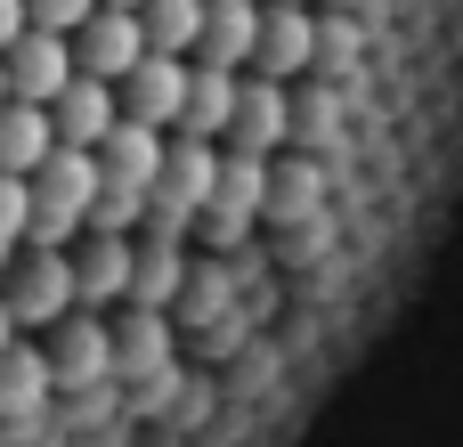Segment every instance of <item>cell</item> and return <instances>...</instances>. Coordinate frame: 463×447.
Segmentation results:
<instances>
[{
  "mask_svg": "<svg viewBox=\"0 0 463 447\" xmlns=\"http://www.w3.org/2000/svg\"><path fill=\"white\" fill-rule=\"evenodd\" d=\"M0 301H8V318H16V334H24V326L49 334L65 309H81V301H73V261H65V252H16L8 277H0Z\"/></svg>",
  "mask_w": 463,
  "mask_h": 447,
  "instance_id": "1",
  "label": "cell"
},
{
  "mask_svg": "<svg viewBox=\"0 0 463 447\" xmlns=\"http://www.w3.org/2000/svg\"><path fill=\"white\" fill-rule=\"evenodd\" d=\"M41 358H49L57 399H73L81 383H114V342H106V318H98V309H65V318L41 334Z\"/></svg>",
  "mask_w": 463,
  "mask_h": 447,
  "instance_id": "2",
  "label": "cell"
},
{
  "mask_svg": "<svg viewBox=\"0 0 463 447\" xmlns=\"http://www.w3.org/2000/svg\"><path fill=\"white\" fill-rule=\"evenodd\" d=\"M65 49H73V73H90V81H122L138 57H146V33H138V16L130 8H90L73 33H65Z\"/></svg>",
  "mask_w": 463,
  "mask_h": 447,
  "instance_id": "3",
  "label": "cell"
},
{
  "mask_svg": "<svg viewBox=\"0 0 463 447\" xmlns=\"http://www.w3.org/2000/svg\"><path fill=\"white\" fill-rule=\"evenodd\" d=\"M0 81H8V98H24V106H49L65 81H73V49H65V33H16L8 49H0Z\"/></svg>",
  "mask_w": 463,
  "mask_h": 447,
  "instance_id": "4",
  "label": "cell"
},
{
  "mask_svg": "<svg viewBox=\"0 0 463 447\" xmlns=\"http://www.w3.org/2000/svg\"><path fill=\"white\" fill-rule=\"evenodd\" d=\"M179 98H187V57H138L114 81V114L122 122H146V130H171L179 122Z\"/></svg>",
  "mask_w": 463,
  "mask_h": 447,
  "instance_id": "5",
  "label": "cell"
},
{
  "mask_svg": "<svg viewBox=\"0 0 463 447\" xmlns=\"http://www.w3.org/2000/svg\"><path fill=\"white\" fill-rule=\"evenodd\" d=\"M73 261V301L81 309H122L130 301V269H138V244L130 236H81V252H65Z\"/></svg>",
  "mask_w": 463,
  "mask_h": 447,
  "instance_id": "6",
  "label": "cell"
},
{
  "mask_svg": "<svg viewBox=\"0 0 463 447\" xmlns=\"http://www.w3.org/2000/svg\"><path fill=\"white\" fill-rule=\"evenodd\" d=\"M57 407V383H49V358L41 342H8L0 350V432H24Z\"/></svg>",
  "mask_w": 463,
  "mask_h": 447,
  "instance_id": "7",
  "label": "cell"
},
{
  "mask_svg": "<svg viewBox=\"0 0 463 447\" xmlns=\"http://www.w3.org/2000/svg\"><path fill=\"white\" fill-rule=\"evenodd\" d=\"M90 163H98V187H130V195H146L155 171H163V130H146V122H114V130L90 147Z\"/></svg>",
  "mask_w": 463,
  "mask_h": 447,
  "instance_id": "8",
  "label": "cell"
},
{
  "mask_svg": "<svg viewBox=\"0 0 463 447\" xmlns=\"http://www.w3.org/2000/svg\"><path fill=\"white\" fill-rule=\"evenodd\" d=\"M114 122H122V114H114V90L90 81V73H73V81L49 98V138H57V147H81V155H90Z\"/></svg>",
  "mask_w": 463,
  "mask_h": 447,
  "instance_id": "9",
  "label": "cell"
},
{
  "mask_svg": "<svg viewBox=\"0 0 463 447\" xmlns=\"http://www.w3.org/2000/svg\"><path fill=\"white\" fill-rule=\"evenodd\" d=\"M228 122H236V73H220V65H187V98H179L171 138H203V147H220Z\"/></svg>",
  "mask_w": 463,
  "mask_h": 447,
  "instance_id": "10",
  "label": "cell"
},
{
  "mask_svg": "<svg viewBox=\"0 0 463 447\" xmlns=\"http://www.w3.org/2000/svg\"><path fill=\"white\" fill-rule=\"evenodd\" d=\"M252 33H260V0H203V33H195V57H187V65L244 73V57H252Z\"/></svg>",
  "mask_w": 463,
  "mask_h": 447,
  "instance_id": "11",
  "label": "cell"
},
{
  "mask_svg": "<svg viewBox=\"0 0 463 447\" xmlns=\"http://www.w3.org/2000/svg\"><path fill=\"white\" fill-rule=\"evenodd\" d=\"M220 163H228L220 147H203V138H171V130H163V171H155V187L203 212V204H212V187H220Z\"/></svg>",
  "mask_w": 463,
  "mask_h": 447,
  "instance_id": "12",
  "label": "cell"
},
{
  "mask_svg": "<svg viewBox=\"0 0 463 447\" xmlns=\"http://www.w3.org/2000/svg\"><path fill=\"white\" fill-rule=\"evenodd\" d=\"M138 244V236H130ZM179 293H187V244H138V269H130V301L122 309H179Z\"/></svg>",
  "mask_w": 463,
  "mask_h": 447,
  "instance_id": "13",
  "label": "cell"
},
{
  "mask_svg": "<svg viewBox=\"0 0 463 447\" xmlns=\"http://www.w3.org/2000/svg\"><path fill=\"white\" fill-rule=\"evenodd\" d=\"M49 147H57V138H49V106L8 98V106H0V179H33Z\"/></svg>",
  "mask_w": 463,
  "mask_h": 447,
  "instance_id": "14",
  "label": "cell"
},
{
  "mask_svg": "<svg viewBox=\"0 0 463 447\" xmlns=\"http://www.w3.org/2000/svg\"><path fill=\"white\" fill-rule=\"evenodd\" d=\"M130 16H138V33H146V57H195L203 0H138Z\"/></svg>",
  "mask_w": 463,
  "mask_h": 447,
  "instance_id": "15",
  "label": "cell"
},
{
  "mask_svg": "<svg viewBox=\"0 0 463 447\" xmlns=\"http://www.w3.org/2000/svg\"><path fill=\"white\" fill-rule=\"evenodd\" d=\"M24 179H0V277H8V261L24 252Z\"/></svg>",
  "mask_w": 463,
  "mask_h": 447,
  "instance_id": "16",
  "label": "cell"
},
{
  "mask_svg": "<svg viewBox=\"0 0 463 447\" xmlns=\"http://www.w3.org/2000/svg\"><path fill=\"white\" fill-rule=\"evenodd\" d=\"M90 8H98V0H24V24H33V33H73Z\"/></svg>",
  "mask_w": 463,
  "mask_h": 447,
  "instance_id": "17",
  "label": "cell"
},
{
  "mask_svg": "<svg viewBox=\"0 0 463 447\" xmlns=\"http://www.w3.org/2000/svg\"><path fill=\"white\" fill-rule=\"evenodd\" d=\"M16 33H24V0H0V49H8Z\"/></svg>",
  "mask_w": 463,
  "mask_h": 447,
  "instance_id": "18",
  "label": "cell"
},
{
  "mask_svg": "<svg viewBox=\"0 0 463 447\" xmlns=\"http://www.w3.org/2000/svg\"><path fill=\"white\" fill-rule=\"evenodd\" d=\"M8 342H16V318H8V301H0V350H8Z\"/></svg>",
  "mask_w": 463,
  "mask_h": 447,
  "instance_id": "19",
  "label": "cell"
},
{
  "mask_svg": "<svg viewBox=\"0 0 463 447\" xmlns=\"http://www.w3.org/2000/svg\"><path fill=\"white\" fill-rule=\"evenodd\" d=\"M98 8H138V0H98Z\"/></svg>",
  "mask_w": 463,
  "mask_h": 447,
  "instance_id": "20",
  "label": "cell"
},
{
  "mask_svg": "<svg viewBox=\"0 0 463 447\" xmlns=\"http://www.w3.org/2000/svg\"><path fill=\"white\" fill-rule=\"evenodd\" d=\"M0 106H8V81H0Z\"/></svg>",
  "mask_w": 463,
  "mask_h": 447,
  "instance_id": "21",
  "label": "cell"
}]
</instances>
